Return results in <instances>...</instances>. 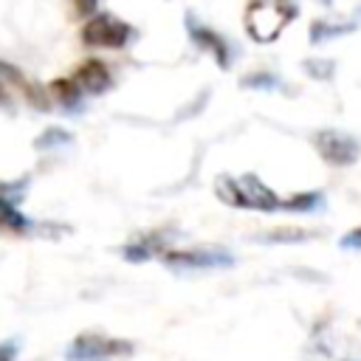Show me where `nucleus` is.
<instances>
[{"label": "nucleus", "mask_w": 361, "mask_h": 361, "mask_svg": "<svg viewBox=\"0 0 361 361\" xmlns=\"http://www.w3.org/2000/svg\"><path fill=\"white\" fill-rule=\"evenodd\" d=\"M186 31H189V37H192V42H195V45H200L203 51H209V54L217 59V65H220V68H228L231 54H228V45L223 42V37H220V34H214L212 28L200 25V23H197V20H192V17H189V23H186Z\"/></svg>", "instance_id": "nucleus-9"}, {"label": "nucleus", "mask_w": 361, "mask_h": 361, "mask_svg": "<svg viewBox=\"0 0 361 361\" xmlns=\"http://www.w3.org/2000/svg\"><path fill=\"white\" fill-rule=\"evenodd\" d=\"M96 6H99V0H73V8H76L79 17H93Z\"/></svg>", "instance_id": "nucleus-13"}, {"label": "nucleus", "mask_w": 361, "mask_h": 361, "mask_svg": "<svg viewBox=\"0 0 361 361\" xmlns=\"http://www.w3.org/2000/svg\"><path fill=\"white\" fill-rule=\"evenodd\" d=\"M214 195L226 203V206H237V209H254V212H313L322 203L319 192H307V195H293V197H279L271 186H265L257 175H220L214 180Z\"/></svg>", "instance_id": "nucleus-1"}, {"label": "nucleus", "mask_w": 361, "mask_h": 361, "mask_svg": "<svg viewBox=\"0 0 361 361\" xmlns=\"http://www.w3.org/2000/svg\"><path fill=\"white\" fill-rule=\"evenodd\" d=\"M20 102L45 110L48 107V90H39L37 85H31L20 68L0 62V107L14 110Z\"/></svg>", "instance_id": "nucleus-3"}, {"label": "nucleus", "mask_w": 361, "mask_h": 361, "mask_svg": "<svg viewBox=\"0 0 361 361\" xmlns=\"http://www.w3.org/2000/svg\"><path fill=\"white\" fill-rule=\"evenodd\" d=\"M313 144H316V152H319L327 164H333V166H350V164L358 161V152H361L355 138H350V135H344V133H336V130H322V133H316Z\"/></svg>", "instance_id": "nucleus-7"}, {"label": "nucleus", "mask_w": 361, "mask_h": 361, "mask_svg": "<svg viewBox=\"0 0 361 361\" xmlns=\"http://www.w3.org/2000/svg\"><path fill=\"white\" fill-rule=\"evenodd\" d=\"M296 14L299 8L290 0H248L243 11V25L254 42L268 45L290 25Z\"/></svg>", "instance_id": "nucleus-2"}, {"label": "nucleus", "mask_w": 361, "mask_h": 361, "mask_svg": "<svg viewBox=\"0 0 361 361\" xmlns=\"http://www.w3.org/2000/svg\"><path fill=\"white\" fill-rule=\"evenodd\" d=\"M341 248L361 251V226H358V228H353V231H347V234L341 237Z\"/></svg>", "instance_id": "nucleus-12"}, {"label": "nucleus", "mask_w": 361, "mask_h": 361, "mask_svg": "<svg viewBox=\"0 0 361 361\" xmlns=\"http://www.w3.org/2000/svg\"><path fill=\"white\" fill-rule=\"evenodd\" d=\"M31 228H34V223L8 197H0V234L20 237V234H28Z\"/></svg>", "instance_id": "nucleus-10"}, {"label": "nucleus", "mask_w": 361, "mask_h": 361, "mask_svg": "<svg viewBox=\"0 0 361 361\" xmlns=\"http://www.w3.org/2000/svg\"><path fill=\"white\" fill-rule=\"evenodd\" d=\"M14 358H17V344H11V341L0 344V361H14Z\"/></svg>", "instance_id": "nucleus-15"}, {"label": "nucleus", "mask_w": 361, "mask_h": 361, "mask_svg": "<svg viewBox=\"0 0 361 361\" xmlns=\"http://www.w3.org/2000/svg\"><path fill=\"white\" fill-rule=\"evenodd\" d=\"M48 96H54L62 107H76L79 99H82V93H79V87L71 82V76H68V79H54V82L48 85Z\"/></svg>", "instance_id": "nucleus-11"}, {"label": "nucleus", "mask_w": 361, "mask_h": 361, "mask_svg": "<svg viewBox=\"0 0 361 361\" xmlns=\"http://www.w3.org/2000/svg\"><path fill=\"white\" fill-rule=\"evenodd\" d=\"M71 82L79 87V93H87V96H96V93H104L110 87V71L102 59H85L73 68L71 73Z\"/></svg>", "instance_id": "nucleus-8"}, {"label": "nucleus", "mask_w": 361, "mask_h": 361, "mask_svg": "<svg viewBox=\"0 0 361 361\" xmlns=\"http://www.w3.org/2000/svg\"><path fill=\"white\" fill-rule=\"evenodd\" d=\"M45 135H48V138H39L37 147H45V144H51V141H68V133H65V130H48Z\"/></svg>", "instance_id": "nucleus-14"}, {"label": "nucleus", "mask_w": 361, "mask_h": 361, "mask_svg": "<svg viewBox=\"0 0 361 361\" xmlns=\"http://www.w3.org/2000/svg\"><path fill=\"white\" fill-rule=\"evenodd\" d=\"M133 344L124 338L102 336V333H82L68 347V361H104L113 355H130Z\"/></svg>", "instance_id": "nucleus-5"}, {"label": "nucleus", "mask_w": 361, "mask_h": 361, "mask_svg": "<svg viewBox=\"0 0 361 361\" xmlns=\"http://www.w3.org/2000/svg\"><path fill=\"white\" fill-rule=\"evenodd\" d=\"M161 259L172 268H183V271L228 268L234 262V257L228 251H220V248H169L161 254Z\"/></svg>", "instance_id": "nucleus-6"}, {"label": "nucleus", "mask_w": 361, "mask_h": 361, "mask_svg": "<svg viewBox=\"0 0 361 361\" xmlns=\"http://www.w3.org/2000/svg\"><path fill=\"white\" fill-rule=\"evenodd\" d=\"M79 37H82V42L87 48H110V51H116V48H124L130 42L133 28L124 20H118L116 14L102 11V14H93L82 25Z\"/></svg>", "instance_id": "nucleus-4"}]
</instances>
